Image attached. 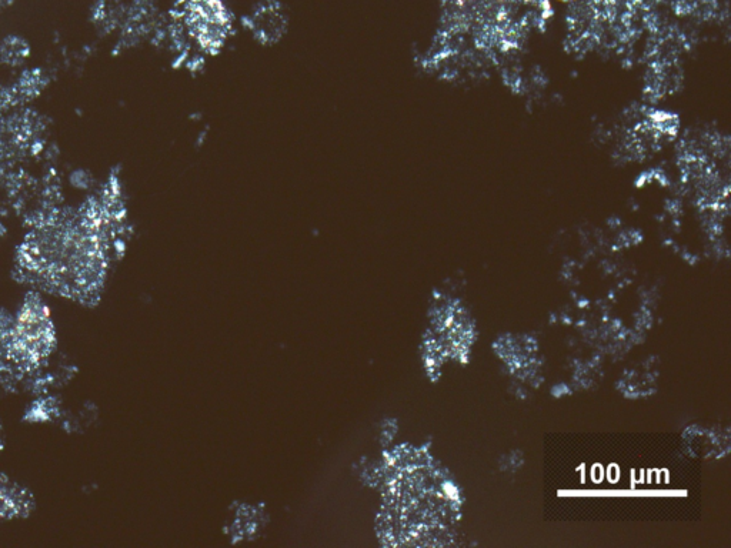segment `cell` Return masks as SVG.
Instances as JSON below:
<instances>
[{
	"instance_id": "1",
	"label": "cell",
	"mask_w": 731,
	"mask_h": 548,
	"mask_svg": "<svg viewBox=\"0 0 731 548\" xmlns=\"http://www.w3.org/2000/svg\"><path fill=\"white\" fill-rule=\"evenodd\" d=\"M56 334L48 307L30 296L12 323L10 362L20 374L35 372L55 347Z\"/></svg>"
},
{
	"instance_id": "2",
	"label": "cell",
	"mask_w": 731,
	"mask_h": 548,
	"mask_svg": "<svg viewBox=\"0 0 731 548\" xmlns=\"http://www.w3.org/2000/svg\"><path fill=\"white\" fill-rule=\"evenodd\" d=\"M183 19L190 36L205 52L218 53L232 30V20L220 0H186Z\"/></svg>"
},
{
	"instance_id": "3",
	"label": "cell",
	"mask_w": 731,
	"mask_h": 548,
	"mask_svg": "<svg viewBox=\"0 0 731 548\" xmlns=\"http://www.w3.org/2000/svg\"><path fill=\"white\" fill-rule=\"evenodd\" d=\"M247 26L262 43H275L286 30V16L279 3L267 0L247 19Z\"/></svg>"
}]
</instances>
